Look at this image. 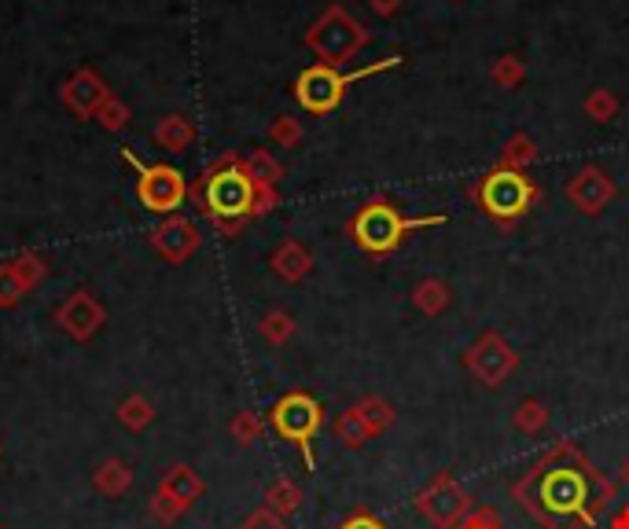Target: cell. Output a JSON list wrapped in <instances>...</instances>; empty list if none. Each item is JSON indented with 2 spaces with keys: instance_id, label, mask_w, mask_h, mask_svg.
<instances>
[{
  "instance_id": "1",
  "label": "cell",
  "mask_w": 629,
  "mask_h": 529,
  "mask_svg": "<svg viewBox=\"0 0 629 529\" xmlns=\"http://www.w3.org/2000/svg\"><path fill=\"white\" fill-rule=\"evenodd\" d=\"M512 500L541 529H593L615 507V482L574 441H560L512 485Z\"/></svg>"
},
{
  "instance_id": "2",
  "label": "cell",
  "mask_w": 629,
  "mask_h": 529,
  "mask_svg": "<svg viewBox=\"0 0 629 529\" xmlns=\"http://www.w3.org/2000/svg\"><path fill=\"white\" fill-rule=\"evenodd\" d=\"M188 195L195 199V206L203 210L225 236H236L247 221L269 214V210L280 203L277 188H261L239 155L217 158V162L188 188Z\"/></svg>"
},
{
  "instance_id": "3",
  "label": "cell",
  "mask_w": 629,
  "mask_h": 529,
  "mask_svg": "<svg viewBox=\"0 0 629 529\" xmlns=\"http://www.w3.org/2000/svg\"><path fill=\"white\" fill-rule=\"evenodd\" d=\"M438 225H446V214L405 217L394 199L375 195L346 221V236L353 239V247L369 254V258H391L394 250L405 247V239L413 236V232L438 228Z\"/></svg>"
},
{
  "instance_id": "4",
  "label": "cell",
  "mask_w": 629,
  "mask_h": 529,
  "mask_svg": "<svg viewBox=\"0 0 629 529\" xmlns=\"http://www.w3.org/2000/svg\"><path fill=\"white\" fill-rule=\"evenodd\" d=\"M471 199H475V206L494 221L501 232H512L541 203V188L533 177L523 173V169L494 166L471 184Z\"/></svg>"
},
{
  "instance_id": "5",
  "label": "cell",
  "mask_w": 629,
  "mask_h": 529,
  "mask_svg": "<svg viewBox=\"0 0 629 529\" xmlns=\"http://www.w3.org/2000/svg\"><path fill=\"white\" fill-rule=\"evenodd\" d=\"M394 67H402V56L375 59L369 67L350 70V74H342L339 67H328V63H313V67H306L295 78V100H299V108L310 114H332V111H339V103L346 100L350 85L372 78V74L394 70Z\"/></svg>"
},
{
  "instance_id": "6",
  "label": "cell",
  "mask_w": 629,
  "mask_h": 529,
  "mask_svg": "<svg viewBox=\"0 0 629 529\" xmlns=\"http://www.w3.org/2000/svg\"><path fill=\"white\" fill-rule=\"evenodd\" d=\"M306 45H310V52H317L321 63L342 67V63H350L364 45H369V30L346 12L342 4H332V8H324V15L306 30Z\"/></svg>"
},
{
  "instance_id": "7",
  "label": "cell",
  "mask_w": 629,
  "mask_h": 529,
  "mask_svg": "<svg viewBox=\"0 0 629 529\" xmlns=\"http://www.w3.org/2000/svg\"><path fill=\"white\" fill-rule=\"evenodd\" d=\"M272 430L280 434L284 441H291L302 457H306V468L313 471V441H317V434L324 427V408L317 405V397L302 394V390H291V394H284L272 405Z\"/></svg>"
},
{
  "instance_id": "8",
  "label": "cell",
  "mask_w": 629,
  "mask_h": 529,
  "mask_svg": "<svg viewBox=\"0 0 629 529\" xmlns=\"http://www.w3.org/2000/svg\"><path fill=\"white\" fill-rule=\"evenodd\" d=\"M416 511L435 529H457L471 511H475V500H471V493L453 479V474L442 471L416 493Z\"/></svg>"
},
{
  "instance_id": "9",
  "label": "cell",
  "mask_w": 629,
  "mask_h": 529,
  "mask_svg": "<svg viewBox=\"0 0 629 529\" xmlns=\"http://www.w3.org/2000/svg\"><path fill=\"white\" fill-rule=\"evenodd\" d=\"M464 368L482 386L497 390L519 372V353L501 331H482L475 342L464 349Z\"/></svg>"
},
{
  "instance_id": "10",
  "label": "cell",
  "mask_w": 629,
  "mask_h": 529,
  "mask_svg": "<svg viewBox=\"0 0 629 529\" xmlns=\"http://www.w3.org/2000/svg\"><path fill=\"white\" fill-rule=\"evenodd\" d=\"M125 162L136 169V195H141L144 210L151 214H173L177 206L188 199V181L181 169L173 166H144L141 158L125 151Z\"/></svg>"
},
{
  "instance_id": "11",
  "label": "cell",
  "mask_w": 629,
  "mask_h": 529,
  "mask_svg": "<svg viewBox=\"0 0 629 529\" xmlns=\"http://www.w3.org/2000/svg\"><path fill=\"white\" fill-rule=\"evenodd\" d=\"M615 195H618L615 177L607 173V169H600V166H582L579 173L571 177V184H568L571 206L579 210V214H585V217L604 214V210L611 206Z\"/></svg>"
},
{
  "instance_id": "12",
  "label": "cell",
  "mask_w": 629,
  "mask_h": 529,
  "mask_svg": "<svg viewBox=\"0 0 629 529\" xmlns=\"http://www.w3.org/2000/svg\"><path fill=\"white\" fill-rule=\"evenodd\" d=\"M108 85H103V78L97 70H78L75 78H70L67 85H63V103H67L70 111L78 114V119H92L103 100H108Z\"/></svg>"
},
{
  "instance_id": "13",
  "label": "cell",
  "mask_w": 629,
  "mask_h": 529,
  "mask_svg": "<svg viewBox=\"0 0 629 529\" xmlns=\"http://www.w3.org/2000/svg\"><path fill=\"white\" fill-rule=\"evenodd\" d=\"M151 236H155V247H159L170 261H184L188 254H192V250L199 247V232H195L192 225H188L184 217L166 221V225L155 228Z\"/></svg>"
},
{
  "instance_id": "14",
  "label": "cell",
  "mask_w": 629,
  "mask_h": 529,
  "mask_svg": "<svg viewBox=\"0 0 629 529\" xmlns=\"http://www.w3.org/2000/svg\"><path fill=\"white\" fill-rule=\"evenodd\" d=\"M310 269H313V258H310V250L302 247L299 239H288V243H280V247L272 250V272H277L280 280L299 283V280L310 277Z\"/></svg>"
},
{
  "instance_id": "15",
  "label": "cell",
  "mask_w": 629,
  "mask_h": 529,
  "mask_svg": "<svg viewBox=\"0 0 629 529\" xmlns=\"http://www.w3.org/2000/svg\"><path fill=\"white\" fill-rule=\"evenodd\" d=\"M449 302H453V291H449L446 280H419L413 288V305L424 316H442L449 309Z\"/></svg>"
},
{
  "instance_id": "16",
  "label": "cell",
  "mask_w": 629,
  "mask_h": 529,
  "mask_svg": "<svg viewBox=\"0 0 629 529\" xmlns=\"http://www.w3.org/2000/svg\"><path fill=\"white\" fill-rule=\"evenodd\" d=\"M361 412V419L369 423V430L380 438L383 430H391L394 423H397V412H394V405L386 397H380V394H372V397H361L358 405H353Z\"/></svg>"
},
{
  "instance_id": "17",
  "label": "cell",
  "mask_w": 629,
  "mask_h": 529,
  "mask_svg": "<svg viewBox=\"0 0 629 529\" xmlns=\"http://www.w3.org/2000/svg\"><path fill=\"white\" fill-rule=\"evenodd\" d=\"M335 438H339L346 449H361V446H369L375 434L369 430V423L361 419L358 408H346L342 416L335 419Z\"/></svg>"
},
{
  "instance_id": "18",
  "label": "cell",
  "mask_w": 629,
  "mask_h": 529,
  "mask_svg": "<svg viewBox=\"0 0 629 529\" xmlns=\"http://www.w3.org/2000/svg\"><path fill=\"white\" fill-rule=\"evenodd\" d=\"M538 162V144L530 140L527 133H516L512 140L501 147V158H497V166H505V169H523L527 173V166Z\"/></svg>"
},
{
  "instance_id": "19",
  "label": "cell",
  "mask_w": 629,
  "mask_h": 529,
  "mask_svg": "<svg viewBox=\"0 0 629 529\" xmlns=\"http://www.w3.org/2000/svg\"><path fill=\"white\" fill-rule=\"evenodd\" d=\"M512 427L533 438V434H541L544 427H549V408H544L538 397H523L516 412H512Z\"/></svg>"
},
{
  "instance_id": "20",
  "label": "cell",
  "mask_w": 629,
  "mask_h": 529,
  "mask_svg": "<svg viewBox=\"0 0 629 529\" xmlns=\"http://www.w3.org/2000/svg\"><path fill=\"white\" fill-rule=\"evenodd\" d=\"M63 320H67V327L75 335H89L92 327H97V320H100V309L86 299V294H78V299L70 302L67 309H63Z\"/></svg>"
},
{
  "instance_id": "21",
  "label": "cell",
  "mask_w": 629,
  "mask_h": 529,
  "mask_svg": "<svg viewBox=\"0 0 629 529\" xmlns=\"http://www.w3.org/2000/svg\"><path fill=\"white\" fill-rule=\"evenodd\" d=\"M159 144L162 147H170V151H184L188 144H192V122L184 119V114H170V119H162V125H159Z\"/></svg>"
},
{
  "instance_id": "22",
  "label": "cell",
  "mask_w": 629,
  "mask_h": 529,
  "mask_svg": "<svg viewBox=\"0 0 629 529\" xmlns=\"http://www.w3.org/2000/svg\"><path fill=\"white\" fill-rule=\"evenodd\" d=\"M244 162L250 169V177H255L261 188H277L280 177H284V166H280L269 151H255L250 158H244Z\"/></svg>"
},
{
  "instance_id": "23",
  "label": "cell",
  "mask_w": 629,
  "mask_h": 529,
  "mask_svg": "<svg viewBox=\"0 0 629 529\" xmlns=\"http://www.w3.org/2000/svg\"><path fill=\"white\" fill-rule=\"evenodd\" d=\"M490 78H494L501 89H519L523 78H527V67H523V59L516 56H501L494 63V70H490Z\"/></svg>"
},
{
  "instance_id": "24",
  "label": "cell",
  "mask_w": 629,
  "mask_h": 529,
  "mask_svg": "<svg viewBox=\"0 0 629 529\" xmlns=\"http://www.w3.org/2000/svg\"><path fill=\"white\" fill-rule=\"evenodd\" d=\"M618 111V100L611 89H593L589 97H585V114H589L593 122H611Z\"/></svg>"
},
{
  "instance_id": "25",
  "label": "cell",
  "mask_w": 629,
  "mask_h": 529,
  "mask_svg": "<svg viewBox=\"0 0 629 529\" xmlns=\"http://www.w3.org/2000/svg\"><path fill=\"white\" fill-rule=\"evenodd\" d=\"M299 504H302V489H299L295 482H277V485L269 489V507H272L277 515H291Z\"/></svg>"
},
{
  "instance_id": "26",
  "label": "cell",
  "mask_w": 629,
  "mask_h": 529,
  "mask_svg": "<svg viewBox=\"0 0 629 529\" xmlns=\"http://www.w3.org/2000/svg\"><path fill=\"white\" fill-rule=\"evenodd\" d=\"M269 140L277 144V147H299V140H302V122L291 119V114H280V119L269 125Z\"/></svg>"
},
{
  "instance_id": "27",
  "label": "cell",
  "mask_w": 629,
  "mask_h": 529,
  "mask_svg": "<svg viewBox=\"0 0 629 529\" xmlns=\"http://www.w3.org/2000/svg\"><path fill=\"white\" fill-rule=\"evenodd\" d=\"M261 335H266L272 346H284L288 338L295 335V320H291L288 313H269L266 320H261Z\"/></svg>"
},
{
  "instance_id": "28",
  "label": "cell",
  "mask_w": 629,
  "mask_h": 529,
  "mask_svg": "<svg viewBox=\"0 0 629 529\" xmlns=\"http://www.w3.org/2000/svg\"><path fill=\"white\" fill-rule=\"evenodd\" d=\"M97 119H100L103 130H122V125L130 122V108H125L122 100L108 97V100H103V108L97 111Z\"/></svg>"
},
{
  "instance_id": "29",
  "label": "cell",
  "mask_w": 629,
  "mask_h": 529,
  "mask_svg": "<svg viewBox=\"0 0 629 529\" xmlns=\"http://www.w3.org/2000/svg\"><path fill=\"white\" fill-rule=\"evenodd\" d=\"M457 529H505V522H501L497 507H475Z\"/></svg>"
},
{
  "instance_id": "30",
  "label": "cell",
  "mask_w": 629,
  "mask_h": 529,
  "mask_svg": "<svg viewBox=\"0 0 629 529\" xmlns=\"http://www.w3.org/2000/svg\"><path fill=\"white\" fill-rule=\"evenodd\" d=\"M339 529H386V522L375 511H369V507H353L339 522Z\"/></svg>"
},
{
  "instance_id": "31",
  "label": "cell",
  "mask_w": 629,
  "mask_h": 529,
  "mask_svg": "<svg viewBox=\"0 0 629 529\" xmlns=\"http://www.w3.org/2000/svg\"><path fill=\"white\" fill-rule=\"evenodd\" d=\"M244 529H288V522L277 511H255L244 522Z\"/></svg>"
},
{
  "instance_id": "32",
  "label": "cell",
  "mask_w": 629,
  "mask_h": 529,
  "mask_svg": "<svg viewBox=\"0 0 629 529\" xmlns=\"http://www.w3.org/2000/svg\"><path fill=\"white\" fill-rule=\"evenodd\" d=\"M19 291H23V283H19L15 272H0V305H12Z\"/></svg>"
},
{
  "instance_id": "33",
  "label": "cell",
  "mask_w": 629,
  "mask_h": 529,
  "mask_svg": "<svg viewBox=\"0 0 629 529\" xmlns=\"http://www.w3.org/2000/svg\"><path fill=\"white\" fill-rule=\"evenodd\" d=\"M236 434L244 438V446H250V441H255L258 434H261V423H258L255 416H239V419H236Z\"/></svg>"
},
{
  "instance_id": "34",
  "label": "cell",
  "mask_w": 629,
  "mask_h": 529,
  "mask_svg": "<svg viewBox=\"0 0 629 529\" xmlns=\"http://www.w3.org/2000/svg\"><path fill=\"white\" fill-rule=\"evenodd\" d=\"M369 8H372V12L380 15V19H391L397 8H402V0H369Z\"/></svg>"
},
{
  "instance_id": "35",
  "label": "cell",
  "mask_w": 629,
  "mask_h": 529,
  "mask_svg": "<svg viewBox=\"0 0 629 529\" xmlns=\"http://www.w3.org/2000/svg\"><path fill=\"white\" fill-rule=\"evenodd\" d=\"M611 529H629V504L618 507V515L611 518Z\"/></svg>"
},
{
  "instance_id": "36",
  "label": "cell",
  "mask_w": 629,
  "mask_h": 529,
  "mask_svg": "<svg viewBox=\"0 0 629 529\" xmlns=\"http://www.w3.org/2000/svg\"><path fill=\"white\" fill-rule=\"evenodd\" d=\"M622 482H626V485H629V460H626V463H622Z\"/></svg>"
}]
</instances>
